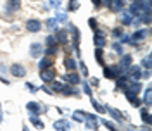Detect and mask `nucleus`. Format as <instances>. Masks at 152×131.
Returning <instances> with one entry per match:
<instances>
[{
	"label": "nucleus",
	"mask_w": 152,
	"mask_h": 131,
	"mask_svg": "<svg viewBox=\"0 0 152 131\" xmlns=\"http://www.w3.org/2000/svg\"><path fill=\"white\" fill-rule=\"evenodd\" d=\"M130 12L135 14V16H138V17H142L145 12H151V10H147L142 2H140V0H137V2H133L132 5H130Z\"/></svg>",
	"instance_id": "f257e3e1"
},
{
	"label": "nucleus",
	"mask_w": 152,
	"mask_h": 131,
	"mask_svg": "<svg viewBox=\"0 0 152 131\" xmlns=\"http://www.w3.org/2000/svg\"><path fill=\"white\" fill-rule=\"evenodd\" d=\"M83 124H85L86 130H97L99 128V119H97V116H94V114H86Z\"/></svg>",
	"instance_id": "f03ea898"
},
{
	"label": "nucleus",
	"mask_w": 152,
	"mask_h": 131,
	"mask_svg": "<svg viewBox=\"0 0 152 131\" xmlns=\"http://www.w3.org/2000/svg\"><path fill=\"white\" fill-rule=\"evenodd\" d=\"M149 35V29H138V31H135L132 35V38H130V43L132 45H137V43H140L143 38Z\"/></svg>",
	"instance_id": "7ed1b4c3"
},
{
	"label": "nucleus",
	"mask_w": 152,
	"mask_h": 131,
	"mask_svg": "<svg viewBox=\"0 0 152 131\" xmlns=\"http://www.w3.org/2000/svg\"><path fill=\"white\" fill-rule=\"evenodd\" d=\"M26 28H28L29 33H38L42 29V23L38 19H28L26 21Z\"/></svg>",
	"instance_id": "20e7f679"
},
{
	"label": "nucleus",
	"mask_w": 152,
	"mask_h": 131,
	"mask_svg": "<svg viewBox=\"0 0 152 131\" xmlns=\"http://www.w3.org/2000/svg\"><path fill=\"white\" fill-rule=\"evenodd\" d=\"M40 78H42V81H43V83H50V81H54L56 73H54V69L47 67V69H42V74H40Z\"/></svg>",
	"instance_id": "39448f33"
},
{
	"label": "nucleus",
	"mask_w": 152,
	"mask_h": 131,
	"mask_svg": "<svg viewBox=\"0 0 152 131\" xmlns=\"http://www.w3.org/2000/svg\"><path fill=\"white\" fill-rule=\"evenodd\" d=\"M10 74L16 76V78H23L26 74V69H24V66H21V64H12L10 66Z\"/></svg>",
	"instance_id": "423d86ee"
},
{
	"label": "nucleus",
	"mask_w": 152,
	"mask_h": 131,
	"mask_svg": "<svg viewBox=\"0 0 152 131\" xmlns=\"http://www.w3.org/2000/svg\"><path fill=\"white\" fill-rule=\"evenodd\" d=\"M42 54H43V45H42V43H33V45L29 47V55L31 57L38 59V57H42Z\"/></svg>",
	"instance_id": "0eeeda50"
},
{
	"label": "nucleus",
	"mask_w": 152,
	"mask_h": 131,
	"mask_svg": "<svg viewBox=\"0 0 152 131\" xmlns=\"http://www.w3.org/2000/svg\"><path fill=\"white\" fill-rule=\"evenodd\" d=\"M94 41H95V47L104 48V47H105V36H104V33H102V31H99V29H95Z\"/></svg>",
	"instance_id": "6e6552de"
},
{
	"label": "nucleus",
	"mask_w": 152,
	"mask_h": 131,
	"mask_svg": "<svg viewBox=\"0 0 152 131\" xmlns=\"http://www.w3.org/2000/svg\"><path fill=\"white\" fill-rule=\"evenodd\" d=\"M126 76H132L133 79H140V78H142V67H140V66H130Z\"/></svg>",
	"instance_id": "1a4fd4ad"
},
{
	"label": "nucleus",
	"mask_w": 152,
	"mask_h": 131,
	"mask_svg": "<svg viewBox=\"0 0 152 131\" xmlns=\"http://www.w3.org/2000/svg\"><path fill=\"white\" fill-rule=\"evenodd\" d=\"M56 40H57V43L66 45L67 43V31L66 29H57L56 31Z\"/></svg>",
	"instance_id": "9d476101"
},
{
	"label": "nucleus",
	"mask_w": 152,
	"mask_h": 131,
	"mask_svg": "<svg viewBox=\"0 0 152 131\" xmlns=\"http://www.w3.org/2000/svg\"><path fill=\"white\" fill-rule=\"evenodd\" d=\"M119 19H121V24H124V26L133 24V14H132V12H121Z\"/></svg>",
	"instance_id": "9b49d317"
},
{
	"label": "nucleus",
	"mask_w": 152,
	"mask_h": 131,
	"mask_svg": "<svg viewBox=\"0 0 152 131\" xmlns=\"http://www.w3.org/2000/svg\"><path fill=\"white\" fill-rule=\"evenodd\" d=\"M54 128H56V130H61V131H66V130L71 128V122L66 121V119H59V121L54 122Z\"/></svg>",
	"instance_id": "f8f14e48"
},
{
	"label": "nucleus",
	"mask_w": 152,
	"mask_h": 131,
	"mask_svg": "<svg viewBox=\"0 0 152 131\" xmlns=\"http://www.w3.org/2000/svg\"><path fill=\"white\" fill-rule=\"evenodd\" d=\"M105 111H107V112L111 114V116H113V117H114V119H116V121H118V122H123V121H124L123 114L119 112L118 109H113V107H105Z\"/></svg>",
	"instance_id": "ddd939ff"
},
{
	"label": "nucleus",
	"mask_w": 152,
	"mask_h": 131,
	"mask_svg": "<svg viewBox=\"0 0 152 131\" xmlns=\"http://www.w3.org/2000/svg\"><path fill=\"white\" fill-rule=\"evenodd\" d=\"M124 95H126V98H128L133 105H137V107L140 105V102H138V95H137V93H133V92H130V90H126V88H124Z\"/></svg>",
	"instance_id": "4468645a"
},
{
	"label": "nucleus",
	"mask_w": 152,
	"mask_h": 131,
	"mask_svg": "<svg viewBox=\"0 0 152 131\" xmlns=\"http://www.w3.org/2000/svg\"><path fill=\"white\" fill-rule=\"evenodd\" d=\"M111 9L114 10V12H121L124 7V0H111Z\"/></svg>",
	"instance_id": "2eb2a0df"
},
{
	"label": "nucleus",
	"mask_w": 152,
	"mask_h": 131,
	"mask_svg": "<svg viewBox=\"0 0 152 131\" xmlns=\"http://www.w3.org/2000/svg\"><path fill=\"white\" fill-rule=\"evenodd\" d=\"M21 9V0H7V10L14 12V10Z\"/></svg>",
	"instance_id": "dca6fc26"
},
{
	"label": "nucleus",
	"mask_w": 152,
	"mask_h": 131,
	"mask_svg": "<svg viewBox=\"0 0 152 131\" xmlns=\"http://www.w3.org/2000/svg\"><path fill=\"white\" fill-rule=\"evenodd\" d=\"M29 121H31V124H33V126H37V128H40V130H43V128H45V126H43V122L38 119V114L29 112Z\"/></svg>",
	"instance_id": "f3484780"
},
{
	"label": "nucleus",
	"mask_w": 152,
	"mask_h": 131,
	"mask_svg": "<svg viewBox=\"0 0 152 131\" xmlns=\"http://www.w3.org/2000/svg\"><path fill=\"white\" fill-rule=\"evenodd\" d=\"M116 86H118V88H126V86H128L126 74H119L118 78H116Z\"/></svg>",
	"instance_id": "a211bd4d"
},
{
	"label": "nucleus",
	"mask_w": 152,
	"mask_h": 131,
	"mask_svg": "<svg viewBox=\"0 0 152 131\" xmlns=\"http://www.w3.org/2000/svg\"><path fill=\"white\" fill-rule=\"evenodd\" d=\"M26 109H28L29 112H33V114H40V111H42V107H40L37 102H28L26 103Z\"/></svg>",
	"instance_id": "6ab92c4d"
},
{
	"label": "nucleus",
	"mask_w": 152,
	"mask_h": 131,
	"mask_svg": "<svg viewBox=\"0 0 152 131\" xmlns=\"http://www.w3.org/2000/svg\"><path fill=\"white\" fill-rule=\"evenodd\" d=\"M64 66H66L69 71H75L78 64H76V60L73 59V57H66V59H64Z\"/></svg>",
	"instance_id": "aec40b11"
},
{
	"label": "nucleus",
	"mask_w": 152,
	"mask_h": 131,
	"mask_svg": "<svg viewBox=\"0 0 152 131\" xmlns=\"http://www.w3.org/2000/svg\"><path fill=\"white\" fill-rule=\"evenodd\" d=\"M119 66H121V67H130V66H132V55H130V54L123 55V57H121V62H119Z\"/></svg>",
	"instance_id": "412c9836"
},
{
	"label": "nucleus",
	"mask_w": 152,
	"mask_h": 131,
	"mask_svg": "<svg viewBox=\"0 0 152 131\" xmlns=\"http://www.w3.org/2000/svg\"><path fill=\"white\" fill-rule=\"evenodd\" d=\"M86 114H88V112H83V111H75L73 117H75V121L83 122V121H85V117H86Z\"/></svg>",
	"instance_id": "4be33fe9"
},
{
	"label": "nucleus",
	"mask_w": 152,
	"mask_h": 131,
	"mask_svg": "<svg viewBox=\"0 0 152 131\" xmlns=\"http://www.w3.org/2000/svg\"><path fill=\"white\" fill-rule=\"evenodd\" d=\"M66 78H67V81L71 84H78L80 83V76L76 74V73H69V74H66Z\"/></svg>",
	"instance_id": "5701e85b"
},
{
	"label": "nucleus",
	"mask_w": 152,
	"mask_h": 131,
	"mask_svg": "<svg viewBox=\"0 0 152 131\" xmlns=\"http://www.w3.org/2000/svg\"><path fill=\"white\" fill-rule=\"evenodd\" d=\"M50 66H52V60H50L48 57H43V59L40 60L38 67H40V71H42V69H47V67H50Z\"/></svg>",
	"instance_id": "b1692460"
},
{
	"label": "nucleus",
	"mask_w": 152,
	"mask_h": 131,
	"mask_svg": "<svg viewBox=\"0 0 152 131\" xmlns=\"http://www.w3.org/2000/svg\"><path fill=\"white\" fill-rule=\"evenodd\" d=\"M140 114H142V119H143V122L151 126V114H149V111H147V109H140Z\"/></svg>",
	"instance_id": "393cba45"
},
{
	"label": "nucleus",
	"mask_w": 152,
	"mask_h": 131,
	"mask_svg": "<svg viewBox=\"0 0 152 131\" xmlns=\"http://www.w3.org/2000/svg\"><path fill=\"white\" fill-rule=\"evenodd\" d=\"M143 103H145V105H151V103H152V90H151V88H147V90H145Z\"/></svg>",
	"instance_id": "a878e982"
},
{
	"label": "nucleus",
	"mask_w": 152,
	"mask_h": 131,
	"mask_svg": "<svg viewBox=\"0 0 152 131\" xmlns=\"http://www.w3.org/2000/svg\"><path fill=\"white\" fill-rule=\"evenodd\" d=\"M126 90H130V92H133V93H140V90H142V84L140 83H132L130 84V88H128V86H126Z\"/></svg>",
	"instance_id": "bb28decb"
},
{
	"label": "nucleus",
	"mask_w": 152,
	"mask_h": 131,
	"mask_svg": "<svg viewBox=\"0 0 152 131\" xmlns=\"http://www.w3.org/2000/svg\"><path fill=\"white\" fill-rule=\"evenodd\" d=\"M45 45H47V47H57L56 36H47L45 38Z\"/></svg>",
	"instance_id": "cd10ccee"
},
{
	"label": "nucleus",
	"mask_w": 152,
	"mask_h": 131,
	"mask_svg": "<svg viewBox=\"0 0 152 131\" xmlns=\"http://www.w3.org/2000/svg\"><path fill=\"white\" fill-rule=\"evenodd\" d=\"M104 74H105V78H113V79H116V74H114L113 67H104Z\"/></svg>",
	"instance_id": "c85d7f7f"
},
{
	"label": "nucleus",
	"mask_w": 152,
	"mask_h": 131,
	"mask_svg": "<svg viewBox=\"0 0 152 131\" xmlns=\"http://www.w3.org/2000/svg\"><path fill=\"white\" fill-rule=\"evenodd\" d=\"M47 26H48V29H56V26H57V21H56V17H48L47 19Z\"/></svg>",
	"instance_id": "c756f323"
},
{
	"label": "nucleus",
	"mask_w": 152,
	"mask_h": 131,
	"mask_svg": "<svg viewBox=\"0 0 152 131\" xmlns=\"http://www.w3.org/2000/svg\"><path fill=\"white\" fill-rule=\"evenodd\" d=\"M92 105H94V109H95V111H99L100 114H102V112L105 111V107H102V105H100V103L97 102V100H94V98H92Z\"/></svg>",
	"instance_id": "7c9ffc66"
},
{
	"label": "nucleus",
	"mask_w": 152,
	"mask_h": 131,
	"mask_svg": "<svg viewBox=\"0 0 152 131\" xmlns=\"http://www.w3.org/2000/svg\"><path fill=\"white\" fill-rule=\"evenodd\" d=\"M95 57H97L99 64H104V60H102V48L100 47H97V50H95Z\"/></svg>",
	"instance_id": "2f4dec72"
},
{
	"label": "nucleus",
	"mask_w": 152,
	"mask_h": 131,
	"mask_svg": "<svg viewBox=\"0 0 152 131\" xmlns=\"http://www.w3.org/2000/svg\"><path fill=\"white\" fill-rule=\"evenodd\" d=\"M48 4H50V7H54V9H59V7L62 5V0H48Z\"/></svg>",
	"instance_id": "473e14b6"
},
{
	"label": "nucleus",
	"mask_w": 152,
	"mask_h": 131,
	"mask_svg": "<svg viewBox=\"0 0 152 131\" xmlns=\"http://www.w3.org/2000/svg\"><path fill=\"white\" fill-rule=\"evenodd\" d=\"M142 66L145 67V69H151V55H147L145 59L142 60Z\"/></svg>",
	"instance_id": "72a5a7b5"
},
{
	"label": "nucleus",
	"mask_w": 152,
	"mask_h": 131,
	"mask_svg": "<svg viewBox=\"0 0 152 131\" xmlns=\"http://www.w3.org/2000/svg\"><path fill=\"white\" fill-rule=\"evenodd\" d=\"M61 92L64 95H75V92L71 90V86H64V84H62V90H61Z\"/></svg>",
	"instance_id": "f704fd0d"
},
{
	"label": "nucleus",
	"mask_w": 152,
	"mask_h": 131,
	"mask_svg": "<svg viewBox=\"0 0 152 131\" xmlns=\"http://www.w3.org/2000/svg\"><path fill=\"white\" fill-rule=\"evenodd\" d=\"M52 88H54L52 92H54V93H57V92H61V90H62V84L57 83V81H54V83H52Z\"/></svg>",
	"instance_id": "c9c22d12"
},
{
	"label": "nucleus",
	"mask_w": 152,
	"mask_h": 131,
	"mask_svg": "<svg viewBox=\"0 0 152 131\" xmlns=\"http://www.w3.org/2000/svg\"><path fill=\"white\" fill-rule=\"evenodd\" d=\"M83 92H85V95L92 97V88H90V84L88 83H83Z\"/></svg>",
	"instance_id": "e433bc0d"
},
{
	"label": "nucleus",
	"mask_w": 152,
	"mask_h": 131,
	"mask_svg": "<svg viewBox=\"0 0 152 131\" xmlns=\"http://www.w3.org/2000/svg\"><path fill=\"white\" fill-rule=\"evenodd\" d=\"M66 19H67L66 14H57V16H56V21H57V23H66Z\"/></svg>",
	"instance_id": "4c0bfd02"
},
{
	"label": "nucleus",
	"mask_w": 152,
	"mask_h": 131,
	"mask_svg": "<svg viewBox=\"0 0 152 131\" xmlns=\"http://www.w3.org/2000/svg\"><path fill=\"white\" fill-rule=\"evenodd\" d=\"M26 88H28V90L31 92V93H35V92H38V88H37V86H35L33 83H29V81L26 83Z\"/></svg>",
	"instance_id": "58836bf2"
},
{
	"label": "nucleus",
	"mask_w": 152,
	"mask_h": 131,
	"mask_svg": "<svg viewBox=\"0 0 152 131\" xmlns=\"http://www.w3.org/2000/svg\"><path fill=\"white\" fill-rule=\"evenodd\" d=\"M45 54H47V55H54V54H57V48L56 47H47Z\"/></svg>",
	"instance_id": "ea45409f"
},
{
	"label": "nucleus",
	"mask_w": 152,
	"mask_h": 131,
	"mask_svg": "<svg viewBox=\"0 0 152 131\" xmlns=\"http://www.w3.org/2000/svg\"><path fill=\"white\" fill-rule=\"evenodd\" d=\"M78 7H80V4H78L76 0H73V2L69 4V10H78Z\"/></svg>",
	"instance_id": "a19ab883"
},
{
	"label": "nucleus",
	"mask_w": 152,
	"mask_h": 131,
	"mask_svg": "<svg viewBox=\"0 0 152 131\" xmlns=\"http://www.w3.org/2000/svg\"><path fill=\"white\" fill-rule=\"evenodd\" d=\"M113 35L119 38L121 35H123V29H121V28H114V29H113Z\"/></svg>",
	"instance_id": "79ce46f5"
},
{
	"label": "nucleus",
	"mask_w": 152,
	"mask_h": 131,
	"mask_svg": "<svg viewBox=\"0 0 152 131\" xmlns=\"http://www.w3.org/2000/svg\"><path fill=\"white\" fill-rule=\"evenodd\" d=\"M100 122L104 124L105 128H109V130H116V128H114V124H113V122H109V121H104V119H102V121H100Z\"/></svg>",
	"instance_id": "37998d69"
},
{
	"label": "nucleus",
	"mask_w": 152,
	"mask_h": 131,
	"mask_svg": "<svg viewBox=\"0 0 152 131\" xmlns=\"http://www.w3.org/2000/svg\"><path fill=\"white\" fill-rule=\"evenodd\" d=\"M113 47H114V50H116L118 54H123V47H121V43H114Z\"/></svg>",
	"instance_id": "c03bdc74"
},
{
	"label": "nucleus",
	"mask_w": 152,
	"mask_h": 131,
	"mask_svg": "<svg viewBox=\"0 0 152 131\" xmlns=\"http://www.w3.org/2000/svg\"><path fill=\"white\" fill-rule=\"evenodd\" d=\"M88 24H90V28H94V29H97V21H95L94 17H90V21H88Z\"/></svg>",
	"instance_id": "a18cd8bd"
},
{
	"label": "nucleus",
	"mask_w": 152,
	"mask_h": 131,
	"mask_svg": "<svg viewBox=\"0 0 152 131\" xmlns=\"http://www.w3.org/2000/svg\"><path fill=\"white\" fill-rule=\"evenodd\" d=\"M80 67H81V73H83V74H88V69H86V66L85 64H80Z\"/></svg>",
	"instance_id": "49530a36"
},
{
	"label": "nucleus",
	"mask_w": 152,
	"mask_h": 131,
	"mask_svg": "<svg viewBox=\"0 0 152 131\" xmlns=\"http://www.w3.org/2000/svg\"><path fill=\"white\" fill-rule=\"evenodd\" d=\"M42 90H43V92H45V93H48V95H52V93H54V92H52V90H48L47 86H42Z\"/></svg>",
	"instance_id": "de8ad7c7"
},
{
	"label": "nucleus",
	"mask_w": 152,
	"mask_h": 131,
	"mask_svg": "<svg viewBox=\"0 0 152 131\" xmlns=\"http://www.w3.org/2000/svg\"><path fill=\"white\" fill-rule=\"evenodd\" d=\"M92 2H94V5H95V7H100V4H102L100 0H92Z\"/></svg>",
	"instance_id": "09e8293b"
},
{
	"label": "nucleus",
	"mask_w": 152,
	"mask_h": 131,
	"mask_svg": "<svg viewBox=\"0 0 152 131\" xmlns=\"http://www.w3.org/2000/svg\"><path fill=\"white\" fill-rule=\"evenodd\" d=\"M92 84H94V86H97V84H99V79H97V78H94V79H92Z\"/></svg>",
	"instance_id": "8fccbe9b"
},
{
	"label": "nucleus",
	"mask_w": 152,
	"mask_h": 131,
	"mask_svg": "<svg viewBox=\"0 0 152 131\" xmlns=\"http://www.w3.org/2000/svg\"><path fill=\"white\" fill-rule=\"evenodd\" d=\"M0 121H2V107H0Z\"/></svg>",
	"instance_id": "3c124183"
}]
</instances>
